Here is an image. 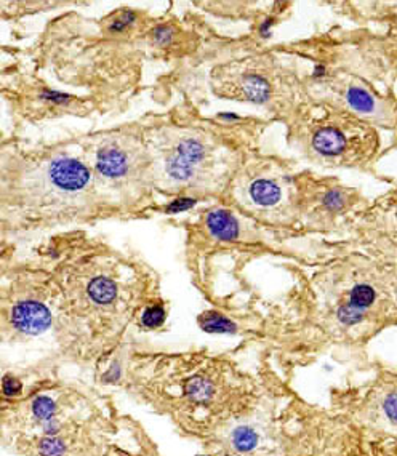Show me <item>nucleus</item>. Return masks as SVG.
Returning <instances> with one entry per match:
<instances>
[{"label": "nucleus", "mask_w": 397, "mask_h": 456, "mask_svg": "<svg viewBox=\"0 0 397 456\" xmlns=\"http://www.w3.org/2000/svg\"><path fill=\"white\" fill-rule=\"evenodd\" d=\"M231 75H233L231 90L224 95L237 100L254 101L258 104L270 101L272 85L265 74L255 73V71H244V73L237 71V73H231Z\"/></svg>", "instance_id": "7"}, {"label": "nucleus", "mask_w": 397, "mask_h": 456, "mask_svg": "<svg viewBox=\"0 0 397 456\" xmlns=\"http://www.w3.org/2000/svg\"><path fill=\"white\" fill-rule=\"evenodd\" d=\"M26 167H29L26 175L39 179L37 183L26 178V192L39 191V213H58L56 207L60 205H64L68 213H72L71 201H77L80 194H90L91 168L72 154L51 149L39 161H26Z\"/></svg>", "instance_id": "1"}, {"label": "nucleus", "mask_w": 397, "mask_h": 456, "mask_svg": "<svg viewBox=\"0 0 397 456\" xmlns=\"http://www.w3.org/2000/svg\"><path fill=\"white\" fill-rule=\"evenodd\" d=\"M10 324L17 331L24 335H40L53 322L51 306L39 293H30L26 290V295H19L18 298L10 303V309L5 311Z\"/></svg>", "instance_id": "6"}, {"label": "nucleus", "mask_w": 397, "mask_h": 456, "mask_svg": "<svg viewBox=\"0 0 397 456\" xmlns=\"http://www.w3.org/2000/svg\"><path fill=\"white\" fill-rule=\"evenodd\" d=\"M385 419L393 426H397V392H388L381 402Z\"/></svg>", "instance_id": "16"}, {"label": "nucleus", "mask_w": 397, "mask_h": 456, "mask_svg": "<svg viewBox=\"0 0 397 456\" xmlns=\"http://www.w3.org/2000/svg\"><path fill=\"white\" fill-rule=\"evenodd\" d=\"M247 196L258 208H272L282 201V188L274 179L260 176L249 183Z\"/></svg>", "instance_id": "9"}, {"label": "nucleus", "mask_w": 397, "mask_h": 456, "mask_svg": "<svg viewBox=\"0 0 397 456\" xmlns=\"http://www.w3.org/2000/svg\"><path fill=\"white\" fill-rule=\"evenodd\" d=\"M309 147L322 161L354 165L372 151L375 133L349 114L326 111L308 124Z\"/></svg>", "instance_id": "2"}, {"label": "nucleus", "mask_w": 397, "mask_h": 456, "mask_svg": "<svg viewBox=\"0 0 397 456\" xmlns=\"http://www.w3.org/2000/svg\"><path fill=\"white\" fill-rule=\"evenodd\" d=\"M375 289L370 284H358L351 290L346 304L338 309V320L344 325H354L362 319L364 312L372 307L375 301Z\"/></svg>", "instance_id": "8"}, {"label": "nucleus", "mask_w": 397, "mask_h": 456, "mask_svg": "<svg viewBox=\"0 0 397 456\" xmlns=\"http://www.w3.org/2000/svg\"><path fill=\"white\" fill-rule=\"evenodd\" d=\"M165 316H167V312L161 304L148 306L141 312V324L146 329H157L165 322Z\"/></svg>", "instance_id": "14"}, {"label": "nucleus", "mask_w": 397, "mask_h": 456, "mask_svg": "<svg viewBox=\"0 0 397 456\" xmlns=\"http://www.w3.org/2000/svg\"><path fill=\"white\" fill-rule=\"evenodd\" d=\"M346 100L351 107H354L355 111L360 112H372L375 107L372 96H370L364 89H359V86H351V89L346 91Z\"/></svg>", "instance_id": "12"}, {"label": "nucleus", "mask_w": 397, "mask_h": 456, "mask_svg": "<svg viewBox=\"0 0 397 456\" xmlns=\"http://www.w3.org/2000/svg\"><path fill=\"white\" fill-rule=\"evenodd\" d=\"M346 203L344 194L339 189H330L322 197V205L326 207L328 212H339Z\"/></svg>", "instance_id": "15"}, {"label": "nucleus", "mask_w": 397, "mask_h": 456, "mask_svg": "<svg viewBox=\"0 0 397 456\" xmlns=\"http://www.w3.org/2000/svg\"><path fill=\"white\" fill-rule=\"evenodd\" d=\"M200 325L205 331L211 333H234L236 325L224 316L215 314V312H209L200 317Z\"/></svg>", "instance_id": "11"}, {"label": "nucleus", "mask_w": 397, "mask_h": 456, "mask_svg": "<svg viewBox=\"0 0 397 456\" xmlns=\"http://www.w3.org/2000/svg\"><path fill=\"white\" fill-rule=\"evenodd\" d=\"M159 176L172 191H199V181L211 165V146L199 133L186 130L167 136V145L159 149Z\"/></svg>", "instance_id": "3"}, {"label": "nucleus", "mask_w": 397, "mask_h": 456, "mask_svg": "<svg viewBox=\"0 0 397 456\" xmlns=\"http://www.w3.org/2000/svg\"><path fill=\"white\" fill-rule=\"evenodd\" d=\"M195 203L194 199L191 197H179V199H175V201L170 203L168 207V212L172 213H178V212H184V210H188L189 207H193Z\"/></svg>", "instance_id": "17"}, {"label": "nucleus", "mask_w": 397, "mask_h": 456, "mask_svg": "<svg viewBox=\"0 0 397 456\" xmlns=\"http://www.w3.org/2000/svg\"><path fill=\"white\" fill-rule=\"evenodd\" d=\"M207 228L213 237L220 240H234L239 235V224L226 210H213L207 217Z\"/></svg>", "instance_id": "10"}, {"label": "nucleus", "mask_w": 397, "mask_h": 456, "mask_svg": "<svg viewBox=\"0 0 397 456\" xmlns=\"http://www.w3.org/2000/svg\"><path fill=\"white\" fill-rule=\"evenodd\" d=\"M149 152L140 136L123 133L101 136L94 149V170L103 181L128 184L146 175L148 167H152Z\"/></svg>", "instance_id": "4"}, {"label": "nucleus", "mask_w": 397, "mask_h": 456, "mask_svg": "<svg viewBox=\"0 0 397 456\" xmlns=\"http://www.w3.org/2000/svg\"><path fill=\"white\" fill-rule=\"evenodd\" d=\"M258 435L252 428H240L237 429L233 435V444L239 452H250L252 448L256 447Z\"/></svg>", "instance_id": "13"}, {"label": "nucleus", "mask_w": 397, "mask_h": 456, "mask_svg": "<svg viewBox=\"0 0 397 456\" xmlns=\"http://www.w3.org/2000/svg\"><path fill=\"white\" fill-rule=\"evenodd\" d=\"M82 266L80 277H77V303L82 312L90 309L91 314L103 316V311L116 309L122 301V282L116 277V263L103 256L90 259Z\"/></svg>", "instance_id": "5"}, {"label": "nucleus", "mask_w": 397, "mask_h": 456, "mask_svg": "<svg viewBox=\"0 0 397 456\" xmlns=\"http://www.w3.org/2000/svg\"><path fill=\"white\" fill-rule=\"evenodd\" d=\"M21 383L15 378H5L3 380V392L5 396H13V394H19L21 392Z\"/></svg>", "instance_id": "18"}]
</instances>
